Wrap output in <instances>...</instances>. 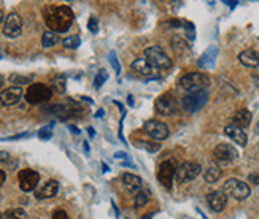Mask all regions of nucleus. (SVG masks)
Listing matches in <instances>:
<instances>
[{"label":"nucleus","mask_w":259,"mask_h":219,"mask_svg":"<svg viewBox=\"0 0 259 219\" xmlns=\"http://www.w3.org/2000/svg\"><path fill=\"white\" fill-rule=\"evenodd\" d=\"M45 22L51 32H67L73 22V11L67 5H50L45 8Z\"/></svg>","instance_id":"obj_1"},{"label":"nucleus","mask_w":259,"mask_h":219,"mask_svg":"<svg viewBox=\"0 0 259 219\" xmlns=\"http://www.w3.org/2000/svg\"><path fill=\"white\" fill-rule=\"evenodd\" d=\"M145 59L148 61L154 68H157V70H170L174 62L170 57L167 56V53L161 48V46H150V48H146L145 53Z\"/></svg>","instance_id":"obj_2"},{"label":"nucleus","mask_w":259,"mask_h":219,"mask_svg":"<svg viewBox=\"0 0 259 219\" xmlns=\"http://www.w3.org/2000/svg\"><path fill=\"white\" fill-rule=\"evenodd\" d=\"M208 84H210V78L205 73H200V72L188 73V75L182 76V79H180V86H182L185 91H188L189 94H193V92L205 91Z\"/></svg>","instance_id":"obj_3"},{"label":"nucleus","mask_w":259,"mask_h":219,"mask_svg":"<svg viewBox=\"0 0 259 219\" xmlns=\"http://www.w3.org/2000/svg\"><path fill=\"white\" fill-rule=\"evenodd\" d=\"M226 195H231L235 200H245L248 195L251 194L250 186L246 183L237 180V178H231L226 183L223 184V189H221Z\"/></svg>","instance_id":"obj_4"},{"label":"nucleus","mask_w":259,"mask_h":219,"mask_svg":"<svg viewBox=\"0 0 259 219\" xmlns=\"http://www.w3.org/2000/svg\"><path fill=\"white\" fill-rule=\"evenodd\" d=\"M24 96H26V100L30 103V105H40V103L48 102L51 99L53 91L47 84L35 83V84L29 86V89H27V92Z\"/></svg>","instance_id":"obj_5"},{"label":"nucleus","mask_w":259,"mask_h":219,"mask_svg":"<svg viewBox=\"0 0 259 219\" xmlns=\"http://www.w3.org/2000/svg\"><path fill=\"white\" fill-rule=\"evenodd\" d=\"M208 100V92L200 91V92H193V94H186L182 100V107L188 113H196L202 107L205 105Z\"/></svg>","instance_id":"obj_6"},{"label":"nucleus","mask_w":259,"mask_h":219,"mask_svg":"<svg viewBox=\"0 0 259 219\" xmlns=\"http://www.w3.org/2000/svg\"><path fill=\"white\" fill-rule=\"evenodd\" d=\"M200 171H202L200 164H197V162H185L182 165H178L177 173H175V180L180 184H185V183L196 180L200 175Z\"/></svg>","instance_id":"obj_7"},{"label":"nucleus","mask_w":259,"mask_h":219,"mask_svg":"<svg viewBox=\"0 0 259 219\" xmlns=\"http://www.w3.org/2000/svg\"><path fill=\"white\" fill-rule=\"evenodd\" d=\"M143 130L145 134L148 135L150 138H153V140H165V138L168 137V127L161 122V121H156V119H151V121H146L143 124Z\"/></svg>","instance_id":"obj_8"},{"label":"nucleus","mask_w":259,"mask_h":219,"mask_svg":"<svg viewBox=\"0 0 259 219\" xmlns=\"http://www.w3.org/2000/svg\"><path fill=\"white\" fill-rule=\"evenodd\" d=\"M213 157H215L217 162L231 164V162H234V160L239 159V151L232 145L221 143V145H218L215 148V151H213Z\"/></svg>","instance_id":"obj_9"},{"label":"nucleus","mask_w":259,"mask_h":219,"mask_svg":"<svg viewBox=\"0 0 259 219\" xmlns=\"http://www.w3.org/2000/svg\"><path fill=\"white\" fill-rule=\"evenodd\" d=\"M177 162L175 160H165V162L161 164L159 167V171H157V178H159V181L162 183V186L165 189H170L172 188V181H174V177L177 173Z\"/></svg>","instance_id":"obj_10"},{"label":"nucleus","mask_w":259,"mask_h":219,"mask_svg":"<svg viewBox=\"0 0 259 219\" xmlns=\"http://www.w3.org/2000/svg\"><path fill=\"white\" fill-rule=\"evenodd\" d=\"M18 180H19V188L21 191L24 192H30L37 188V184L40 181V175L37 173L35 170H30V168H24L21 170L18 173Z\"/></svg>","instance_id":"obj_11"},{"label":"nucleus","mask_w":259,"mask_h":219,"mask_svg":"<svg viewBox=\"0 0 259 219\" xmlns=\"http://www.w3.org/2000/svg\"><path fill=\"white\" fill-rule=\"evenodd\" d=\"M22 32V18L18 13H10L5 18V24H4V35L8 38H16L21 35Z\"/></svg>","instance_id":"obj_12"},{"label":"nucleus","mask_w":259,"mask_h":219,"mask_svg":"<svg viewBox=\"0 0 259 219\" xmlns=\"http://www.w3.org/2000/svg\"><path fill=\"white\" fill-rule=\"evenodd\" d=\"M132 72L137 73L140 76H145V78H159L161 76V72L157 70V68H154L148 61L145 59H135L131 65Z\"/></svg>","instance_id":"obj_13"},{"label":"nucleus","mask_w":259,"mask_h":219,"mask_svg":"<svg viewBox=\"0 0 259 219\" xmlns=\"http://www.w3.org/2000/svg\"><path fill=\"white\" fill-rule=\"evenodd\" d=\"M154 107H156V111L159 114H162V116H168V114L175 113L177 100H175V97L170 94V92H167V94H162L161 97L156 99Z\"/></svg>","instance_id":"obj_14"},{"label":"nucleus","mask_w":259,"mask_h":219,"mask_svg":"<svg viewBox=\"0 0 259 219\" xmlns=\"http://www.w3.org/2000/svg\"><path fill=\"white\" fill-rule=\"evenodd\" d=\"M22 89L19 86H11L7 87L0 92V103L5 107H11V105H16V103L22 99Z\"/></svg>","instance_id":"obj_15"},{"label":"nucleus","mask_w":259,"mask_h":219,"mask_svg":"<svg viewBox=\"0 0 259 219\" xmlns=\"http://www.w3.org/2000/svg\"><path fill=\"white\" fill-rule=\"evenodd\" d=\"M207 202H208V206L213 211L220 213L224 210V206H226V203H228V195L223 191H213L207 195Z\"/></svg>","instance_id":"obj_16"},{"label":"nucleus","mask_w":259,"mask_h":219,"mask_svg":"<svg viewBox=\"0 0 259 219\" xmlns=\"http://www.w3.org/2000/svg\"><path fill=\"white\" fill-rule=\"evenodd\" d=\"M58 191H59V183L54 181V180H50L35 192V195H37V199H40V200L51 199V197H54L56 194H58Z\"/></svg>","instance_id":"obj_17"},{"label":"nucleus","mask_w":259,"mask_h":219,"mask_svg":"<svg viewBox=\"0 0 259 219\" xmlns=\"http://www.w3.org/2000/svg\"><path fill=\"white\" fill-rule=\"evenodd\" d=\"M121 181H122V186H124L129 192H134V194H137L143 188L142 178L137 175H132V173H124L121 178Z\"/></svg>","instance_id":"obj_18"},{"label":"nucleus","mask_w":259,"mask_h":219,"mask_svg":"<svg viewBox=\"0 0 259 219\" xmlns=\"http://www.w3.org/2000/svg\"><path fill=\"white\" fill-rule=\"evenodd\" d=\"M251 119H253V114L250 110H246V108H242L239 111H235L234 113V116H232V124L234 125H237V127L240 129H245V127H248V125L251 124Z\"/></svg>","instance_id":"obj_19"},{"label":"nucleus","mask_w":259,"mask_h":219,"mask_svg":"<svg viewBox=\"0 0 259 219\" xmlns=\"http://www.w3.org/2000/svg\"><path fill=\"white\" fill-rule=\"evenodd\" d=\"M224 134H226L232 142H235L240 146H245L246 145V134L243 132V129L237 127V125L234 124H229L226 125V129H224Z\"/></svg>","instance_id":"obj_20"},{"label":"nucleus","mask_w":259,"mask_h":219,"mask_svg":"<svg viewBox=\"0 0 259 219\" xmlns=\"http://www.w3.org/2000/svg\"><path fill=\"white\" fill-rule=\"evenodd\" d=\"M239 61L245 67H257L259 65V53L256 50H245L239 54Z\"/></svg>","instance_id":"obj_21"},{"label":"nucleus","mask_w":259,"mask_h":219,"mask_svg":"<svg viewBox=\"0 0 259 219\" xmlns=\"http://www.w3.org/2000/svg\"><path fill=\"white\" fill-rule=\"evenodd\" d=\"M217 54H218V48L217 46H210V48L200 56L199 59V67H211L217 61Z\"/></svg>","instance_id":"obj_22"},{"label":"nucleus","mask_w":259,"mask_h":219,"mask_svg":"<svg viewBox=\"0 0 259 219\" xmlns=\"http://www.w3.org/2000/svg\"><path fill=\"white\" fill-rule=\"evenodd\" d=\"M220 178H221V168L218 165L211 164L204 170V180L207 183H217Z\"/></svg>","instance_id":"obj_23"},{"label":"nucleus","mask_w":259,"mask_h":219,"mask_svg":"<svg viewBox=\"0 0 259 219\" xmlns=\"http://www.w3.org/2000/svg\"><path fill=\"white\" fill-rule=\"evenodd\" d=\"M172 48H174V51L178 53V54H186V53L189 51V43H188L186 40H183L182 37L175 35V37L172 38Z\"/></svg>","instance_id":"obj_24"},{"label":"nucleus","mask_w":259,"mask_h":219,"mask_svg":"<svg viewBox=\"0 0 259 219\" xmlns=\"http://www.w3.org/2000/svg\"><path fill=\"white\" fill-rule=\"evenodd\" d=\"M56 43H59V35L56 32H51V30H47L41 35V46L43 48H51Z\"/></svg>","instance_id":"obj_25"},{"label":"nucleus","mask_w":259,"mask_h":219,"mask_svg":"<svg viewBox=\"0 0 259 219\" xmlns=\"http://www.w3.org/2000/svg\"><path fill=\"white\" fill-rule=\"evenodd\" d=\"M51 91L53 94H64L65 92V76L58 75L51 79Z\"/></svg>","instance_id":"obj_26"},{"label":"nucleus","mask_w":259,"mask_h":219,"mask_svg":"<svg viewBox=\"0 0 259 219\" xmlns=\"http://www.w3.org/2000/svg\"><path fill=\"white\" fill-rule=\"evenodd\" d=\"M0 219H27V213L22 208H10L5 213H2Z\"/></svg>","instance_id":"obj_27"},{"label":"nucleus","mask_w":259,"mask_h":219,"mask_svg":"<svg viewBox=\"0 0 259 219\" xmlns=\"http://www.w3.org/2000/svg\"><path fill=\"white\" fill-rule=\"evenodd\" d=\"M150 197H151L150 189L142 188L137 194H135V206H143L145 203H148Z\"/></svg>","instance_id":"obj_28"},{"label":"nucleus","mask_w":259,"mask_h":219,"mask_svg":"<svg viewBox=\"0 0 259 219\" xmlns=\"http://www.w3.org/2000/svg\"><path fill=\"white\" fill-rule=\"evenodd\" d=\"M80 43H81V40L78 35H72V37H67L62 40L64 48H67V50H76L78 46H80Z\"/></svg>","instance_id":"obj_29"},{"label":"nucleus","mask_w":259,"mask_h":219,"mask_svg":"<svg viewBox=\"0 0 259 219\" xmlns=\"http://www.w3.org/2000/svg\"><path fill=\"white\" fill-rule=\"evenodd\" d=\"M10 81H11V83H15V84H18V86H22V84L30 83V81H32V76L16 75V73H13V75H10Z\"/></svg>","instance_id":"obj_30"},{"label":"nucleus","mask_w":259,"mask_h":219,"mask_svg":"<svg viewBox=\"0 0 259 219\" xmlns=\"http://www.w3.org/2000/svg\"><path fill=\"white\" fill-rule=\"evenodd\" d=\"M107 79H108V73L104 70V68H100V70L97 72L96 79H94V87L96 89H100V87H102V84L107 81Z\"/></svg>","instance_id":"obj_31"},{"label":"nucleus","mask_w":259,"mask_h":219,"mask_svg":"<svg viewBox=\"0 0 259 219\" xmlns=\"http://www.w3.org/2000/svg\"><path fill=\"white\" fill-rule=\"evenodd\" d=\"M53 125H54V122L48 124L47 127H41L38 130V138H40V140H50V138L53 137Z\"/></svg>","instance_id":"obj_32"},{"label":"nucleus","mask_w":259,"mask_h":219,"mask_svg":"<svg viewBox=\"0 0 259 219\" xmlns=\"http://www.w3.org/2000/svg\"><path fill=\"white\" fill-rule=\"evenodd\" d=\"M108 59H110V64H111V67L115 68L116 75H119V72H121V65H119V62H118V59H116V54H115V51H111V53H110Z\"/></svg>","instance_id":"obj_33"},{"label":"nucleus","mask_w":259,"mask_h":219,"mask_svg":"<svg viewBox=\"0 0 259 219\" xmlns=\"http://www.w3.org/2000/svg\"><path fill=\"white\" fill-rule=\"evenodd\" d=\"M139 145L142 148H145L146 151H150V153H156V151H159V149H161V145H157V143H145V142H140Z\"/></svg>","instance_id":"obj_34"},{"label":"nucleus","mask_w":259,"mask_h":219,"mask_svg":"<svg viewBox=\"0 0 259 219\" xmlns=\"http://www.w3.org/2000/svg\"><path fill=\"white\" fill-rule=\"evenodd\" d=\"M88 29L91 30L93 33H97V30H99V21H97V18H96V16H91V18H89Z\"/></svg>","instance_id":"obj_35"},{"label":"nucleus","mask_w":259,"mask_h":219,"mask_svg":"<svg viewBox=\"0 0 259 219\" xmlns=\"http://www.w3.org/2000/svg\"><path fill=\"white\" fill-rule=\"evenodd\" d=\"M51 219H70V217H69V214H67L64 210H56L53 213V217Z\"/></svg>","instance_id":"obj_36"},{"label":"nucleus","mask_w":259,"mask_h":219,"mask_svg":"<svg viewBox=\"0 0 259 219\" xmlns=\"http://www.w3.org/2000/svg\"><path fill=\"white\" fill-rule=\"evenodd\" d=\"M10 159H11L10 153H7V151H0V162L8 164V162H10Z\"/></svg>","instance_id":"obj_37"},{"label":"nucleus","mask_w":259,"mask_h":219,"mask_svg":"<svg viewBox=\"0 0 259 219\" xmlns=\"http://www.w3.org/2000/svg\"><path fill=\"white\" fill-rule=\"evenodd\" d=\"M248 181L253 183V184H257V186H259V173H251L248 177Z\"/></svg>","instance_id":"obj_38"},{"label":"nucleus","mask_w":259,"mask_h":219,"mask_svg":"<svg viewBox=\"0 0 259 219\" xmlns=\"http://www.w3.org/2000/svg\"><path fill=\"white\" fill-rule=\"evenodd\" d=\"M5 180H7V173L4 170H0V188H2V184L5 183Z\"/></svg>","instance_id":"obj_39"},{"label":"nucleus","mask_w":259,"mask_h":219,"mask_svg":"<svg viewBox=\"0 0 259 219\" xmlns=\"http://www.w3.org/2000/svg\"><path fill=\"white\" fill-rule=\"evenodd\" d=\"M115 157H116V159H129V156H127L126 153H116Z\"/></svg>","instance_id":"obj_40"},{"label":"nucleus","mask_w":259,"mask_h":219,"mask_svg":"<svg viewBox=\"0 0 259 219\" xmlns=\"http://www.w3.org/2000/svg\"><path fill=\"white\" fill-rule=\"evenodd\" d=\"M69 129H70V130H73V134H75V135L80 134V129H76L75 125H69Z\"/></svg>","instance_id":"obj_41"},{"label":"nucleus","mask_w":259,"mask_h":219,"mask_svg":"<svg viewBox=\"0 0 259 219\" xmlns=\"http://www.w3.org/2000/svg\"><path fill=\"white\" fill-rule=\"evenodd\" d=\"M104 116V110H99L97 113H96V118H102Z\"/></svg>","instance_id":"obj_42"},{"label":"nucleus","mask_w":259,"mask_h":219,"mask_svg":"<svg viewBox=\"0 0 259 219\" xmlns=\"http://www.w3.org/2000/svg\"><path fill=\"white\" fill-rule=\"evenodd\" d=\"M4 83H5V78L0 75V89H2V86H4Z\"/></svg>","instance_id":"obj_43"},{"label":"nucleus","mask_w":259,"mask_h":219,"mask_svg":"<svg viewBox=\"0 0 259 219\" xmlns=\"http://www.w3.org/2000/svg\"><path fill=\"white\" fill-rule=\"evenodd\" d=\"M224 4H226V5H229L231 8H234L235 5H237V2H224Z\"/></svg>","instance_id":"obj_44"},{"label":"nucleus","mask_w":259,"mask_h":219,"mask_svg":"<svg viewBox=\"0 0 259 219\" xmlns=\"http://www.w3.org/2000/svg\"><path fill=\"white\" fill-rule=\"evenodd\" d=\"M88 132H89V135H91V137H94V129L93 127H88Z\"/></svg>","instance_id":"obj_45"},{"label":"nucleus","mask_w":259,"mask_h":219,"mask_svg":"<svg viewBox=\"0 0 259 219\" xmlns=\"http://www.w3.org/2000/svg\"><path fill=\"white\" fill-rule=\"evenodd\" d=\"M5 19V15H4V11L2 10H0V22H2Z\"/></svg>","instance_id":"obj_46"},{"label":"nucleus","mask_w":259,"mask_h":219,"mask_svg":"<svg viewBox=\"0 0 259 219\" xmlns=\"http://www.w3.org/2000/svg\"><path fill=\"white\" fill-rule=\"evenodd\" d=\"M127 102H129V105H132V103H134V99H132V97H129V99H127Z\"/></svg>","instance_id":"obj_47"},{"label":"nucleus","mask_w":259,"mask_h":219,"mask_svg":"<svg viewBox=\"0 0 259 219\" xmlns=\"http://www.w3.org/2000/svg\"><path fill=\"white\" fill-rule=\"evenodd\" d=\"M142 219H151V217H150V216H143Z\"/></svg>","instance_id":"obj_48"},{"label":"nucleus","mask_w":259,"mask_h":219,"mask_svg":"<svg viewBox=\"0 0 259 219\" xmlns=\"http://www.w3.org/2000/svg\"><path fill=\"white\" fill-rule=\"evenodd\" d=\"M0 59H2V56H0Z\"/></svg>","instance_id":"obj_49"},{"label":"nucleus","mask_w":259,"mask_h":219,"mask_svg":"<svg viewBox=\"0 0 259 219\" xmlns=\"http://www.w3.org/2000/svg\"><path fill=\"white\" fill-rule=\"evenodd\" d=\"M0 217H2V214H0Z\"/></svg>","instance_id":"obj_50"}]
</instances>
